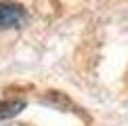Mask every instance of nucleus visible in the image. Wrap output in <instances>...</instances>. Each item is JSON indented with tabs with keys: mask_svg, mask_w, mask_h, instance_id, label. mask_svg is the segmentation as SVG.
Returning <instances> with one entry per match:
<instances>
[{
	"mask_svg": "<svg viewBox=\"0 0 128 126\" xmlns=\"http://www.w3.org/2000/svg\"><path fill=\"white\" fill-rule=\"evenodd\" d=\"M25 19V8L17 2H0V30H8V28H17L21 25V21Z\"/></svg>",
	"mask_w": 128,
	"mask_h": 126,
	"instance_id": "obj_1",
	"label": "nucleus"
},
{
	"mask_svg": "<svg viewBox=\"0 0 128 126\" xmlns=\"http://www.w3.org/2000/svg\"><path fill=\"white\" fill-rule=\"evenodd\" d=\"M23 107H25L23 101H2V103H0V120L17 116Z\"/></svg>",
	"mask_w": 128,
	"mask_h": 126,
	"instance_id": "obj_2",
	"label": "nucleus"
}]
</instances>
